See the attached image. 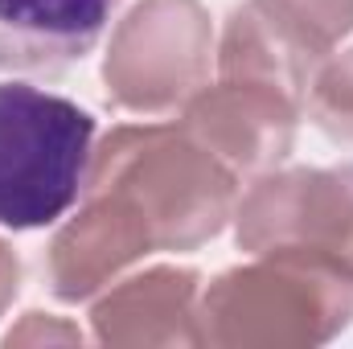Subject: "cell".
<instances>
[{
	"label": "cell",
	"mask_w": 353,
	"mask_h": 349,
	"mask_svg": "<svg viewBox=\"0 0 353 349\" xmlns=\"http://www.w3.org/2000/svg\"><path fill=\"white\" fill-rule=\"evenodd\" d=\"M94 115L33 83H0V226L41 230L74 210L90 177Z\"/></svg>",
	"instance_id": "cell-1"
},
{
	"label": "cell",
	"mask_w": 353,
	"mask_h": 349,
	"mask_svg": "<svg viewBox=\"0 0 353 349\" xmlns=\"http://www.w3.org/2000/svg\"><path fill=\"white\" fill-rule=\"evenodd\" d=\"M123 0H0V70L62 74L103 41Z\"/></svg>",
	"instance_id": "cell-2"
}]
</instances>
